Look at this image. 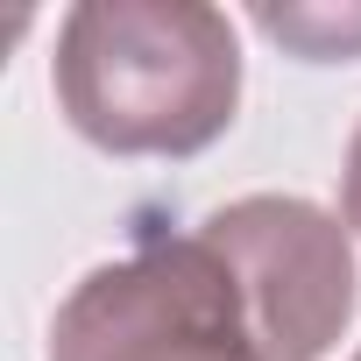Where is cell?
I'll return each mask as SVG.
<instances>
[{
  "mask_svg": "<svg viewBox=\"0 0 361 361\" xmlns=\"http://www.w3.org/2000/svg\"><path fill=\"white\" fill-rule=\"evenodd\" d=\"M354 361H361V347H354Z\"/></svg>",
  "mask_w": 361,
  "mask_h": 361,
  "instance_id": "6",
  "label": "cell"
},
{
  "mask_svg": "<svg viewBox=\"0 0 361 361\" xmlns=\"http://www.w3.org/2000/svg\"><path fill=\"white\" fill-rule=\"evenodd\" d=\"M50 361H262L213 241L163 234L85 269L50 319Z\"/></svg>",
  "mask_w": 361,
  "mask_h": 361,
  "instance_id": "2",
  "label": "cell"
},
{
  "mask_svg": "<svg viewBox=\"0 0 361 361\" xmlns=\"http://www.w3.org/2000/svg\"><path fill=\"white\" fill-rule=\"evenodd\" d=\"M255 29L290 43L298 57L326 64V57H354L361 50V15H333V8H255Z\"/></svg>",
  "mask_w": 361,
  "mask_h": 361,
  "instance_id": "4",
  "label": "cell"
},
{
  "mask_svg": "<svg viewBox=\"0 0 361 361\" xmlns=\"http://www.w3.org/2000/svg\"><path fill=\"white\" fill-rule=\"evenodd\" d=\"M227 262L262 361H326L354 319V227L290 192H255L199 220Z\"/></svg>",
  "mask_w": 361,
  "mask_h": 361,
  "instance_id": "3",
  "label": "cell"
},
{
  "mask_svg": "<svg viewBox=\"0 0 361 361\" xmlns=\"http://www.w3.org/2000/svg\"><path fill=\"white\" fill-rule=\"evenodd\" d=\"M340 213H347V227L361 234V128H354V142H347V170H340Z\"/></svg>",
  "mask_w": 361,
  "mask_h": 361,
  "instance_id": "5",
  "label": "cell"
},
{
  "mask_svg": "<svg viewBox=\"0 0 361 361\" xmlns=\"http://www.w3.org/2000/svg\"><path fill=\"white\" fill-rule=\"evenodd\" d=\"M50 85L64 121L106 156H199L234 128L241 43L206 0H78Z\"/></svg>",
  "mask_w": 361,
  "mask_h": 361,
  "instance_id": "1",
  "label": "cell"
}]
</instances>
